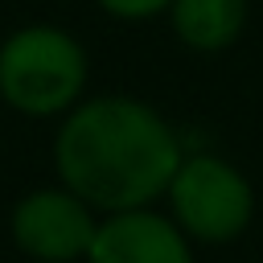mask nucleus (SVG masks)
I'll list each match as a JSON object with an SVG mask.
<instances>
[{
	"label": "nucleus",
	"mask_w": 263,
	"mask_h": 263,
	"mask_svg": "<svg viewBox=\"0 0 263 263\" xmlns=\"http://www.w3.org/2000/svg\"><path fill=\"white\" fill-rule=\"evenodd\" d=\"M181 164L164 119L132 99H99L74 111L58 136V173L99 210H132L156 197Z\"/></svg>",
	"instance_id": "nucleus-1"
},
{
	"label": "nucleus",
	"mask_w": 263,
	"mask_h": 263,
	"mask_svg": "<svg viewBox=\"0 0 263 263\" xmlns=\"http://www.w3.org/2000/svg\"><path fill=\"white\" fill-rule=\"evenodd\" d=\"M82 49L58 29H21L0 49V95L29 115L62 111L82 86Z\"/></svg>",
	"instance_id": "nucleus-2"
},
{
	"label": "nucleus",
	"mask_w": 263,
	"mask_h": 263,
	"mask_svg": "<svg viewBox=\"0 0 263 263\" xmlns=\"http://www.w3.org/2000/svg\"><path fill=\"white\" fill-rule=\"evenodd\" d=\"M168 185H173L177 218L185 222L189 234H197L205 242H226V238L242 234V226L251 222V205H255L251 185L214 156H193V160L177 164Z\"/></svg>",
	"instance_id": "nucleus-3"
},
{
	"label": "nucleus",
	"mask_w": 263,
	"mask_h": 263,
	"mask_svg": "<svg viewBox=\"0 0 263 263\" xmlns=\"http://www.w3.org/2000/svg\"><path fill=\"white\" fill-rule=\"evenodd\" d=\"M95 222H90V210L66 193H33L16 205L12 214V234L21 242V251L45 259V263H66V259H78L90 251L95 242Z\"/></svg>",
	"instance_id": "nucleus-4"
},
{
	"label": "nucleus",
	"mask_w": 263,
	"mask_h": 263,
	"mask_svg": "<svg viewBox=\"0 0 263 263\" xmlns=\"http://www.w3.org/2000/svg\"><path fill=\"white\" fill-rule=\"evenodd\" d=\"M90 263H189L185 238L156 214H119L95 230Z\"/></svg>",
	"instance_id": "nucleus-5"
},
{
	"label": "nucleus",
	"mask_w": 263,
	"mask_h": 263,
	"mask_svg": "<svg viewBox=\"0 0 263 263\" xmlns=\"http://www.w3.org/2000/svg\"><path fill=\"white\" fill-rule=\"evenodd\" d=\"M247 0H173V25L193 49H222L238 37Z\"/></svg>",
	"instance_id": "nucleus-6"
},
{
	"label": "nucleus",
	"mask_w": 263,
	"mask_h": 263,
	"mask_svg": "<svg viewBox=\"0 0 263 263\" xmlns=\"http://www.w3.org/2000/svg\"><path fill=\"white\" fill-rule=\"evenodd\" d=\"M168 0H103V8H111L115 16H152Z\"/></svg>",
	"instance_id": "nucleus-7"
}]
</instances>
